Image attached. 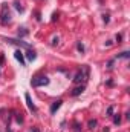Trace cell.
Wrapping results in <instances>:
<instances>
[{"instance_id": "9", "label": "cell", "mask_w": 130, "mask_h": 132, "mask_svg": "<svg viewBox=\"0 0 130 132\" xmlns=\"http://www.w3.org/2000/svg\"><path fill=\"white\" fill-rule=\"evenodd\" d=\"M87 126H89V129H90V131H93V129H95V126H97V120H89Z\"/></svg>"}, {"instance_id": "18", "label": "cell", "mask_w": 130, "mask_h": 132, "mask_svg": "<svg viewBox=\"0 0 130 132\" xmlns=\"http://www.w3.org/2000/svg\"><path fill=\"white\" fill-rule=\"evenodd\" d=\"M29 132H40V129L38 128H35V126H34V128H31V131Z\"/></svg>"}, {"instance_id": "3", "label": "cell", "mask_w": 130, "mask_h": 132, "mask_svg": "<svg viewBox=\"0 0 130 132\" xmlns=\"http://www.w3.org/2000/svg\"><path fill=\"white\" fill-rule=\"evenodd\" d=\"M46 84H49V78L46 75H38V77L32 78V86H35V88H38V86H46Z\"/></svg>"}, {"instance_id": "11", "label": "cell", "mask_w": 130, "mask_h": 132, "mask_svg": "<svg viewBox=\"0 0 130 132\" xmlns=\"http://www.w3.org/2000/svg\"><path fill=\"white\" fill-rule=\"evenodd\" d=\"M15 8H17V11H19V12H23V6H20L19 2H15Z\"/></svg>"}, {"instance_id": "4", "label": "cell", "mask_w": 130, "mask_h": 132, "mask_svg": "<svg viewBox=\"0 0 130 132\" xmlns=\"http://www.w3.org/2000/svg\"><path fill=\"white\" fill-rule=\"evenodd\" d=\"M25 98H26V103H28V108H29L32 112H35V111H37V108H35V105L32 103V100H31V95H29V94H25Z\"/></svg>"}, {"instance_id": "15", "label": "cell", "mask_w": 130, "mask_h": 132, "mask_svg": "<svg viewBox=\"0 0 130 132\" xmlns=\"http://www.w3.org/2000/svg\"><path fill=\"white\" fill-rule=\"evenodd\" d=\"M103 20H104V23H109L110 19H109V15H107V14H104V15H103Z\"/></svg>"}, {"instance_id": "8", "label": "cell", "mask_w": 130, "mask_h": 132, "mask_svg": "<svg viewBox=\"0 0 130 132\" xmlns=\"http://www.w3.org/2000/svg\"><path fill=\"white\" fill-rule=\"evenodd\" d=\"M26 57H28V60H35L37 59V54L35 52H34V51H28V52H26Z\"/></svg>"}, {"instance_id": "2", "label": "cell", "mask_w": 130, "mask_h": 132, "mask_svg": "<svg viewBox=\"0 0 130 132\" xmlns=\"http://www.w3.org/2000/svg\"><path fill=\"white\" fill-rule=\"evenodd\" d=\"M0 22L3 25H6L11 22V14H9V9H8V5L3 3L2 5V12H0Z\"/></svg>"}, {"instance_id": "14", "label": "cell", "mask_w": 130, "mask_h": 132, "mask_svg": "<svg viewBox=\"0 0 130 132\" xmlns=\"http://www.w3.org/2000/svg\"><path fill=\"white\" fill-rule=\"evenodd\" d=\"M26 34H28V31L23 28V31H19V37H23V36H26Z\"/></svg>"}, {"instance_id": "17", "label": "cell", "mask_w": 130, "mask_h": 132, "mask_svg": "<svg viewBox=\"0 0 130 132\" xmlns=\"http://www.w3.org/2000/svg\"><path fill=\"white\" fill-rule=\"evenodd\" d=\"M121 40H122V36H121V34H118V36H116V42L121 43Z\"/></svg>"}, {"instance_id": "7", "label": "cell", "mask_w": 130, "mask_h": 132, "mask_svg": "<svg viewBox=\"0 0 130 132\" xmlns=\"http://www.w3.org/2000/svg\"><path fill=\"white\" fill-rule=\"evenodd\" d=\"M83 91H84V86H78V88H75V89L72 91V95H73V97H77V95H80Z\"/></svg>"}, {"instance_id": "16", "label": "cell", "mask_w": 130, "mask_h": 132, "mask_svg": "<svg viewBox=\"0 0 130 132\" xmlns=\"http://www.w3.org/2000/svg\"><path fill=\"white\" fill-rule=\"evenodd\" d=\"M112 114H113V106H110L107 109V115H112Z\"/></svg>"}, {"instance_id": "12", "label": "cell", "mask_w": 130, "mask_h": 132, "mask_svg": "<svg viewBox=\"0 0 130 132\" xmlns=\"http://www.w3.org/2000/svg\"><path fill=\"white\" fill-rule=\"evenodd\" d=\"M118 57H121V59H129V57H130V54H129V52H121Z\"/></svg>"}, {"instance_id": "13", "label": "cell", "mask_w": 130, "mask_h": 132, "mask_svg": "<svg viewBox=\"0 0 130 132\" xmlns=\"http://www.w3.org/2000/svg\"><path fill=\"white\" fill-rule=\"evenodd\" d=\"M77 48H78V51H80V52H84V46H83V43H78V45H77Z\"/></svg>"}, {"instance_id": "19", "label": "cell", "mask_w": 130, "mask_h": 132, "mask_svg": "<svg viewBox=\"0 0 130 132\" xmlns=\"http://www.w3.org/2000/svg\"><path fill=\"white\" fill-rule=\"evenodd\" d=\"M58 43V37H54V40H52V45H57Z\"/></svg>"}, {"instance_id": "10", "label": "cell", "mask_w": 130, "mask_h": 132, "mask_svg": "<svg viewBox=\"0 0 130 132\" xmlns=\"http://www.w3.org/2000/svg\"><path fill=\"white\" fill-rule=\"evenodd\" d=\"M113 123H115V124H120V123H121V117H120V114H116V115H115Z\"/></svg>"}, {"instance_id": "1", "label": "cell", "mask_w": 130, "mask_h": 132, "mask_svg": "<svg viewBox=\"0 0 130 132\" xmlns=\"http://www.w3.org/2000/svg\"><path fill=\"white\" fill-rule=\"evenodd\" d=\"M87 78H89V66L84 65V66L81 68V71L77 72V75H75V78H73V82H75L77 84H80V83H83V82H86Z\"/></svg>"}, {"instance_id": "6", "label": "cell", "mask_w": 130, "mask_h": 132, "mask_svg": "<svg viewBox=\"0 0 130 132\" xmlns=\"http://www.w3.org/2000/svg\"><path fill=\"white\" fill-rule=\"evenodd\" d=\"M61 103H63V101H61V100H57V101H54L52 103V106H50V114H55V112H57V109L61 106Z\"/></svg>"}, {"instance_id": "5", "label": "cell", "mask_w": 130, "mask_h": 132, "mask_svg": "<svg viewBox=\"0 0 130 132\" xmlns=\"http://www.w3.org/2000/svg\"><path fill=\"white\" fill-rule=\"evenodd\" d=\"M14 57H15V59L19 60V61H20L23 66L26 65V61H25V57H23V52H21V51H15V52H14Z\"/></svg>"}]
</instances>
